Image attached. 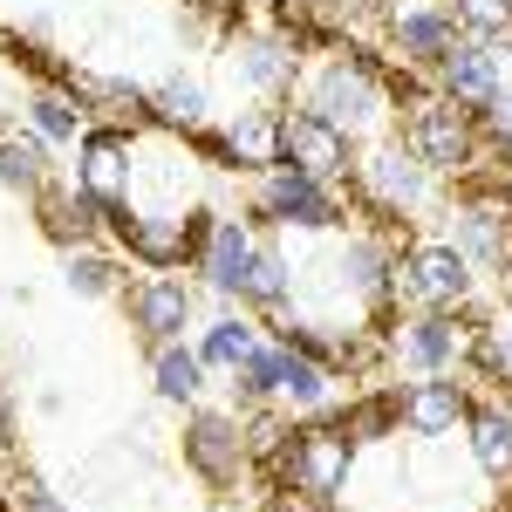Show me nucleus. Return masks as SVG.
I'll use <instances>...</instances> for the list:
<instances>
[{
  "label": "nucleus",
  "instance_id": "15",
  "mask_svg": "<svg viewBox=\"0 0 512 512\" xmlns=\"http://www.w3.org/2000/svg\"><path fill=\"white\" fill-rule=\"evenodd\" d=\"M431 89H444L451 103L465 110H492L506 96V62H499V41L485 35H458V48L431 69Z\"/></svg>",
  "mask_w": 512,
  "mask_h": 512
},
{
  "label": "nucleus",
  "instance_id": "7",
  "mask_svg": "<svg viewBox=\"0 0 512 512\" xmlns=\"http://www.w3.org/2000/svg\"><path fill=\"white\" fill-rule=\"evenodd\" d=\"M390 362H403L410 376H458L472 369L478 349V321H465V308H410L383 328Z\"/></svg>",
  "mask_w": 512,
  "mask_h": 512
},
{
  "label": "nucleus",
  "instance_id": "32",
  "mask_svg": "<svg viewBox=\"0 0 512 512\" xmlns=\"http://www.w3.org/2000/svg\"><path fill=\"white\" fill-rule=\"evenodd\" d=\"M342 424L355 431V444L362 437H390V431H403V417H396V383H376V390H362L342 410Z\"/></svg>",
  "mask_w": 512,
  "mask_h": 512
},
{
  "label": "nucleus",
  "instance_id": "27",
  "mask_svg": "<svg viewBox=\"0 0 512 512\" xmlns=\"http://www.w3.org/2000/svg\"><path fill=\"white\" fill-rule=\"evenodd\" d=\"M287 301H294V260H287V246L280 239H260V260H253V280H246V315H287Z\"/></svg>",
  "mask_w": 512,
  "mask_h": 512
},
{
  "label": "nucleus",
  "instance_id": "6",
  "mask_svg": "<svg viewBox=\"0 0 512 512\" xmlns=\"http://www.w3.org/2000/svg\"><path fill=\"white\" fill-rule=\"evenodd\" d=\"M478 267L465 260L458 239H410L396 246V274H390V308H472Z\"/></svg>",
  "mask_w": 512,
  "mask_h": 512
},
{
  "label": "nucleus",
  "instance_id": "17",
  "mask_svg": "<svg viewBox=\"0 0 512 512\" xmlns=\"http://www.w3.org/2000/svg\"><path fill=\"white\" fill-rule=\"evenodd\" d=\"M233 76L253 89V96H287V89H301V62H308V48L294 35H267V28H253V35H233Z\"/></svg>",
  "mask_w": 512,
  "mask_h": 512
},
{
  "label": "nucleus",
  "instance_id": "20",
  "mask_svg": "<svg viewBox=\"0 0 512 512\" xmlns=\"http://www.w3.org/2000/svg\"><path fill=\"white\" fill-rule=\"evenodd\" d=\"M465 444H472V465L485 478H512V403L506 396H472L465 410Z\"/></svg>",
  "mask_w": 512,
  "mask_h": 512
},
{
  "label": "nucleus",
  "instance_id": "26",
  "mask_svg": "<svg viewBox=\"0 0 512 512\" xmlns=\"http://www.w3.org/2000/svg\"><path fill=\"white\" fill-rule=\"evenodd\" d=\"M151 123H158L164 137H198V130H212V96H205V82L192 76H171L151 89Z\"/></svg>",
  "mask_w": 512,
  "mask_h": 512
},
{
  "label": "nucleus",
  "instance_id": "31",
  "mask_svg": "<svg viewBox=\"0 0 512 512\" xmlns=\"http://www.w3.org/2000/svg\"><path fill=\"white\" fill-rule=\"evenodd\" d=\"M472 376H478V383H499V390L512 396V315H499V321H478Z\"/></svg>",
  "mask_w": 512,
  "mask_h": 512
},
{
  "label": "nucleus",
  "instance_id": "28",
  "mask_svg": "<svg viewBox=\"0 0 512 512\" xmlns=\"http://www.w3.org/2000/svg\"><path fill=\"white\" fill-rule=\"evenodd\" d=\"M62 287L82 301H117L123 294V253L117 246H69L62 253Z\"/></svg>",
  "mask_w": 512,
  "mask_h": 512
},
{
  "label": "nucleus",
  "instance_id": "25",
  "mask_svg": "<svg viewBox=\"0 0 512 512\" xmlns=\"http://www.w3.org/2000/svg\"><path fill=\"white\" fill-rule=\"evenodd\" d=\"M328 403H335V369L287 342V355H280V410H294V417H321Z\"/></svg>",
  "mask_w": 512,
  "mask_h": 512
},
{
  "label": "nucleus",
  "instance_id": "3",
  "mask_svg": "<svg viewBox=\"0 0 512 512\" xmlns=\"http://www.w3.org/2000/svg\"><path fill=\"white\" fill-rule=\"evenodd\" d=\"M349 472H355V431L342 424V410L328 417H308V424H294V437L280 444V458L267 465L280 492H301V499H315V506H335L342 492H349Z\"/></svg>",
  "mask_w": 512,
  "mask_h": 512
},
{
  "label": "nucleus",
  "instance_id": "23",
  "mask_svg": "<svg viewBox=\"0 0 512 512\" xmlns=\"http://www.w3.org/2000/svg\"><path fill=\"white\" fill-rule=\"evenodd\" d=\"M151 383H158L164 403L192 410V403H205V390H212V369H205L198 342H164V349H151Z\"/></svg>",
  "mask_w": 512,
  "mask_h": 512
},
{
  "label": "nucleus",
  "instance_id": "14",
  "mask_svg": "<svg viewBox=\"0 0 512 512\" xmlns=\"http://www.w3.org/2000/svg\"><path fill=\"white\" fill-rule=\"evenodd\" d=\"M76 178L89 198L103 205H130V185H137V130H117V123H89L76 144Z\"/></svg>",
  "mask_w": 512,
  "mask_h": 512
},
{
  "label": "nucleus",
  "instance_id": "33",
  "mask_svg": "<svg viewBox=\"0 0 512 512\" xmlns=\"http://www.w3.org/2000/svg\"><path fill=\"white\" fill-rule=\"evenodd\" d=\"M444 7L458 14L465 35H485V41L512 35V0H444Z\"/></svg>",
  "mask_w": 512,
  "mask_h": 512
},
{
  "label": "nucleus",
  "instance_id": "36",
  "mask_svg": "<svg viewBox=\"0 0 512 512\" xmlns=\"http://www.w3.org/2000/svg\"><path fill=\"white\" fill-rule=\"evenodd\" d=\"M14 458V403H7V390H0V465Z\"/></svg>",
  "mask_w": 512,
  "mask_h": 512
},
{
  "label": "nucleus",
  "instance_id": "8",
  "mask_svg": "<svg viewBox=\"0 0 512 512\" xmlns=\"http://www.w3.org/2000/svg\"><path fill=\"white\" fill-rule=\"evenodd\" d=\"M451 239L465 246V260H472L478 274L492 267H506L512 260V198L499 178H458V198H451Z\"/></svg>",
  "mask_w": 512,
  "mask_h": 512
},
{
  "label": "nucleus",
  "instance_id": "38",
  "mask_svg": "<svg viewBox=\"0 0 512 512\" xmlns=\"http://www.w3.org/2000/svg\"><path fill=\"white\" fill-rule=\"evenodd\" d=\"M499 287H506V308H512V260L499 267Z\"/></svg>",
  "mask_w": 512,
  "mask_h": 512
},
{
  "label": "nucleus",
  "instance_id": "18",
  "mask_svg": "<svg viewBox=\"0 0 512 512\" xmlns=\"http://www.w3.org/2000/svg\"><path fill=\"white\" fill-rule=\"evenodd\" d=\"M465 410H472V390L458 376H410V383H396V417H403L410 437L465 431Z\"/></svg>",
  "mask_w": 512,
  "mask_h": 512
},
{
  "label": "nucleus",
  "instance_id": "11",
  "mask_svg": "<svg viewBox=\"0 0 512 512\" xmlns=\"http://www.w3.org/2000/svg\"><path fill=\"white\" fill-rule=\"evenodd\" d=\"M253 260H260V226H253V219H239V212H212L192 274L205 280L226 308H239V301H246V280H253Z\"/></svg>",
  "mask_w": 512,
  "mask_h": 512
},
{
  "label": "nucleus",
  "instance_id": "4",
  "mask_svg": "<svg viewBox=\"0 0 512 512\" xmlns=\"http://www.w3.org/2000/svg\"><path fill=\"white\" fill-rule=\"evenodd\" d=\"M396 110H403V130L396 137L431 164L437 178H472L478 171V158H485L478 110L451 103L444 89H410V96H396Z\"/></svg>",
  "mask_w": 512,
  "mask_h": 512
},
{
  "label": "nucleus",
  "instance_id": "19",
  "mask_svg": "<svg viewBox=\"0 0 512 512\" xmlns=\"http://www.w3.org/2000/svg\"><path fill=\"white\" fill-rule=\"evenodd\" d=\"M21 123L35 130L48 151H76L82 130H89V103H82L69 82H35V89L21 96Z\"/></svg>",
  "mask_w": 512,
  "mask_h": 512
},
{
  "label": "nucleus",
  "instance_id": "35",
  "mask_svg": "<svg viewBox=\"0 0 512 512\" xmlns=\"http://www.w3.org/2000/svg\"><path fill=\"white\" fill-rule=\"evenodd\" d=\"M198 158H205V171H239V158H233V144H226V130H198V137H185Z\"/></svg>",
  "mask_w": 512,
  "mask_h": 512
},
{
  "label": "nucleus",
  "instance_id": "37",
  "mask_svg": "<svg viewBox=\"0 0 512 512\" xmlns=\"http://www.w3.org/2000/svg\"><path fill=\"white\" fill-rule=\"evenodd\" d=\"M499 185H506V198H512V151L499 158Z\"/></svg>",
  "mask_w": 512,
  "mask_h": 512
},
{
  "label": "nucleus",
  "instance_id": "39",
  "mask_svg": "<svg viewBox=\"0 0 512 512\" xmlns=\"http://www.w3.org/2000/svg\"><path fill=\"white\" fill-rule=\"evenodd\" d=\"M212 512H246V506H233V499H219V506H212Z\"/></svg>",
  "mask_w": 512,
  "mask_h": 512
},
{
  "label": "nucleus",
  "instance_id": "10",
  "mask_svg": "<svg viewBox=\"0 0 512 512\" xmlns=\"http://www.w3.org/2000/svg\"><path fill=\"white\" fill-rule=\"evenodd\" d=\"M185 465H192L212 492L239 485V472L253 465V444H246V410H212V403H192V410H185Z\"/></svg>",
  "mask_w": 512,
  "mask_h": 512
},
{
  "label": "nucleus",
  "instance_id": "29",
  "mask_svg": "<svg viewBox=\"0 0 512 512\" xmlns=\"http://www.w3.org/2000/svg\"><path fill=\"white\" fill-rule=\"evenodd\" d=\"M226 144H233L239 171H267L280 158V110H239L226 123Z\"/></svg>",
  "mask_w": 512,
  "mask_h": 512
},
{
  "label": "nucleus",
  "instance_id": "13",
  "mask_svg": "<svg viewBox=\"0 0 512 512\" xmlns=\"http://www.w3.org/2000/svg\"><path fill=\"white\" fill-rule=\"evenodd\" d=\"M274 164H294V171H315V178H349L355 171V137L335 130L328 117H315L308 103H287L280 110V158Z\"/></svg>",
  "mask_w": 512,
  "mask_h": 512
},
{
  "label": "nucleus",
  "instance_id": "34",
  "mask_svg": "<svg viewBox=\"0 0 512 512\" xmlns=\"http://www.w3.org/2000/svg\"><path fill=\"white\" fill-rule=\"evenodd\" d=\"M7 506L14 512H62V499H55V485L41 472H14L7 478Z\"/></svg>",
  "mask_w": 512,
  "mask_h": 512
},
{
  "label": "nucleus",
  "instance_id": "30",
  "mask_svg": "<svg viewBox=\"0 0 512 512\" xmlns=\"http://www.w3.org/2000/svg\"><path fill=\"white\" fill-rule=\"evenodd\" d=\"M280 355H287V342H280V335H267V342H260V349L233 369V390H239V403H246V410H274V403H280Z\"/></svg>",
  "mask_w": 512,
  "mask_h": 512
},
{
  "label": "nucleus",
  "instance_id": "24",
  "mask_svg": "<svg viewBox=\"0 0 512 512\" xmlns=\"http://www.w3.org/2000/svg\"><path fill=\"white\" fill-rule=\"evenodd\" d=\"M69 89L89 103V117L117 123V130H144L151 123V89H137L123 76H69Z\"/></svg>",
  "mask_w": 512,
  "mask_h": 512
},
{
  "label": "nucleus",
  "instance_id": "1",
  "mask_svg": "<svg viewBox=\"0 0 512 512\" xmlns=\"http://www.w3.org/2000/svg\"><path fill=\"white\" fill-rule=\"evenodd\" d=\"M301 103L362 144V137H376L390 123V69L369 48H328L301 76Z\"/></svg>",
  "mask_w": 512,
  "mask_h": 512
},
{
  "label": "nucleus",
  "instance_id": "5",
  "mask_svg": "<svg viewBox=\"0 0 512 512\" xmlns=\"http://www.w3.org/2000/svg\"><path fill=\"white\" fill-rule=\"evenodd\" d=\"M349 185V198L369 212V219H383V226H396V219H417L424 205L437 198V171L403 137H390V144H376V151H355V171L342 178Z\"/></svg>",
  "mask_w": 512,
  "mask_h": 512
},
{
  "label": "nucleus",
  "instance_id": "12",
  "mask_svg": "<svg viewBox=\"0 0 512 512\" xmlns=\"http://www.w3.org/2000/svg\"><path fill=\"white\" fill-rule=\"evenodd\" d=\"M383 21H390V48H396V62L410 69V76H431L437 62L458 48V14L444 7V0H390L383 7Z\"/></svg>",
  "mask_w": 512,
  "mask_h": 512
},
{
  "label": "nucleus",
  "instance_id": "9",
  "mask_svg": "<svg viewBox=\"0 0 512 512\" xmlns=\"http://www.w3.org/2000/svg\"><path fill=\"white\" fill-rule=\"evenodd\" d=\"M123 321H130V335L144 342V355L164 349V342H185L198 328V287L178 274H144L123 287Z\"/></svg>",
  "mask_w": 512,
  "mask_h": 512
},
{
  "label": "nucleus",
  "instance_id": "16",
  "mask_svg": "<svg viewBox=\"0 0 512 512\" xmlns=\"http://www.w3.org/2000/svg\"><path fill=\"white\" fill-rule=\"evenodd\" d=\"M35 219H41V233L69 253V246H110V219H117V205L89 198L76 178H55V185L35 198Z\"/></svg>",
  "mask_w": 512,
  "mask_h": 512
},
{
  "label": "nucleus",
  "instance_id": "2",
  "mask_svg": "<svg viewBox=\"0 0 512 512\" xmlns=\"http://www.w3.org/2000/svg\"><path fill=\"white\" fill-rule=\"evenodd\" d=\"M349 205L335 178L315 171H294V164H267L253 171V198H246V219L267 226V233H342L349 226Z\"/></svg>",
  "mask_w": 512,
  "mask_h": 512
},
{
  "label": "nucleus",
  "instance_id": "22",
  "mask_svg": "<svg viewBox=\"0 0 512 512\" xmlns=\"http://www.w3.org/2000/svg\"><path fill=\"white\" fill-rule=\"evenodd\" d=\"M260 328H267V321L246 315V308H226V315H212L205 328H198V355H205V369H212V376H233L239 362H246V355L267 342Z\"/></svg>",
  "mask_w": 512,
  "mask_h": 512
},
{
  "label": "nucleus",
  "instance_id": "40",
  "mask_svg": "<svg viewBox=\"0 0 512 512\" xmlns=\"http://www.w3.org/2000/svg\"><path fill=\"white\" fill-rule=\"evenodd\" d=\"M0 103H7V89H0Z\"/></svg>",
  "mask_w": 512,
  "mask_h": 512
},
{
  "label": "nucleus",
  "instance_id": "21",
  "mask_svg": "<svg viewBox=\"0 0 512 512\" xmlns=\"http://www.w3.org/2000/svg\"><path fill=\"white\" fill-rule=\"evenodd\" d=\"M0 185L14 198H41L55 185V151L41 144L28 123H0Z\"/></svg>",
  "mask_w": 512,
  "mask_h": 512
}]
</instances>
